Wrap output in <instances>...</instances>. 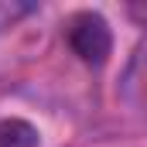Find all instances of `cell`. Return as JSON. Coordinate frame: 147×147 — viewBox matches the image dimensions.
Returning a JSON list of instances; mask_svg holds the SVG:
<instances>
[{
  "label": "cell",
  "instance_id": "1",
  "mask_svg": "<svg viewBox=\"0 0 147 147\" xmlns=\"http://www.w3.org/2000/svg\"><path fill=\"white\" fill-rule=\"evenodd\" d=\"M65 41L75 55L89 65H103L113 51V34L103 14L96 10H75L65 21Z\"/></svg>",
  "mask_w": 147,
  "mask_h": 147
},
{
  "label": "cell",
  "instance_id": "2",
  "mask_svg": "<svg viewBox=\"0 0 147 147\" xmlns=\"http://www.w3.org/2000/svg\"><path fill=\"white\" fill-rule=\"evenodd\" d=\"M41 134L21 116H0V147H38Z\"/></svg>",
  "mask_w": 147,
  "mask_h": 147
},
{
  "label": "cell",
  "instance_id": "3",
  "mask_svg": "<svg viewBox=\"0 0 147 147\" xmlns=\"http://www.w3.org/2000/svg\"><path fill=\"white\" fill-rule=\"evenodd\" d=\"M130 89H134L137 103L147 110V45L137 51V58H134V69H130Z\"/></svg>",
  "mask_w": 147,
  "mask_h": 147
}]
</instances>
